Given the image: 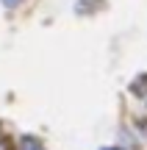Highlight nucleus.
Masks as SVG:
<instances>
[{
	"label": "nucleus",
	"mask_w": 147,
	"mask_h": 150,
	"mask_svg": "<svg viewBox=\"0 0 147 150\" xmlns=\"http://www.w3.org/2000/svg\"><path fill=\"white\" fill-rule=\"evenodd\" d=\"M3 6H8V8H14V6H20V0H3Z\"/></svg>",
	"instance_id": "2"
},
{
	"label": "nucleus",
	"mask_w": 147,
	"mask_h": 150,
	"mask_svg": "<svg viewBox=\"0 0 147 150\" xmlns=\"http://www.w3.org/2000/svg\"><path fill=\"white\" fill-rule=\"evenodd\" d=\"M22 150H44L36 139H22Z\"/></svg>",
	"instance_id": "1"
},
{
	"label": "nucleus",
	"mask_w": 147,
	"mask_h": 150,
	"mask_svg": "<svg viewBox=\"0 0 147 150\" xmlns=\"http://www.w3.org/2000/svg\"><path fill=\"white\" fill-rule=\"evenodd\" d=\"M103 150H122V147H103Z\"/></svg>",
	"instance_id": "3"
}]
</instances>
